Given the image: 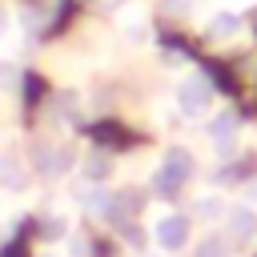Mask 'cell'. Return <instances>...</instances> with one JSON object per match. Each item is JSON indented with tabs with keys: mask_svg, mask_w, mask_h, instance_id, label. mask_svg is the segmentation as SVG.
<instances>
[{
	"mask_svg": "<svg viewBox=\"0 0 257 257\" xmlns=\"http://www.w3.org/2000/svg\"><path fill=\"white\" fill-rule=\"evenodd\" d=\"M68 245H72V249H68L72 257H88V241H84V237H72Z\"/></svg>",
	"mask_w": 257,
	"mask_h": 257,
	"instance_id": "obj_15",
	"label": "cell"
},
{
	"mask_svg": "<svg viewBox=\"0 0 257 257\" xmlns=\"http://www.w3.org/2000/svg\"><path fill=\"white\" fill-rule=\"evenodd\" d=\"M0 189L4 193H24L28 189V169L20 165V157H0Z\"/></svg>",
	"mask_w": 257,
	"mask_h": 257,
	"instance_id": "obj_6",
	"label": "cell"
},
{
	"mask_svg": "<svg viewBox=\"0 0 257 257\" xmlns=\"http://www.w3.org/2000/svg\"><path fill=\"white\" fill-rule=\"evenodd\" d=\"M153 237H157V245H161L165 253H181V249L189 245V217H185V213H165V217L157 221Z\"/></svg>",
	"mask_w": 257,
	"mask_h": 257,
	"instance_id": "obj_3",
	"label": "cell"
},
{
	"mask_svg": "<svg viewBox=\"0 0 257 257\" xmlns=\"http://www.w3.org/2000/svg\"><path fill=\"white\" fill-rule=\"evenodd\" d=\"M193 257H229V237H217V233H209L205 241H197Z\"/></svg>",
	"mask_w": 257,
	"mask_h": 257,
	"instance_id": "obj_10",
	"label": "cell"
},
{
	"mask_svg": "<svg viewBox=\"0 0 257 257\" xmlns=\"http://www.w3.org/2000/svg\"><path fill=\"white\" fill-rule=\"evenodd\" d=\"M221 221H225V237L237 241V245H245V241L257 237V209L253 205H229Z\"/></svg>",
	"mask_w": 257,
	"mask_h": 257,
	"instance_id": "obj_4",
	"label": "cell"
},
{
	"mask_svg": "<svg viewBox=\"0 0 257 257\" xmlns=\"http://www.w3.org/2000/svg\"><path fill=\"white\" fill-rule=\"evenodd\" d=\"M104 177H108V157L92 153V157L84 161V181H88V185H96V181H104Z\"/></svg>",
	"mask_w": 257,
	"mask_h": 257,
	"instance_id": "obj_11",
	"label": "cell"
},
{
	"mask_svg": "<svg viewBox=\"0 0 257 257\" xmlns=\"http://www.w3.org/2000/svg\"><path fill=\"white\" fill-rule=\"evenodd\" d=\"M209 96H213V84H209V76H185L181 84H177V108L181 112H189V116H197V112H205L209 108Z\"/></svg>",
	"mask_w": 257,
	"mask_h": 257,
	"instance_id": "obj_2",
	"label": "cell"
},
{
	"mask_svg": "<svg viewBox=\"0 0 257 257\" xmlns=\"http://www.w3.org/2000/svg\"><path fill=\"white\" fill-rule=\"evenodd\" d=\"M237 32H241V16H237V12H213L209 24H205V36H209V40H229V36H237Z\"/></svg>",
	"mask_w": 257,
	"mask_h": 257,
	"instance_id": "obj_8",
	"label": "cell"
},
{
	"mask_svg": "<svg viewBox=\"0 0 257 257\" xmlns=\"http://www.w3.org/2000/svg\"><path fill=\"white\" fill-rule=\"evenodd\" d=\"M225 209H229V205H225L217 193H205V197H197V201H193V217H197V221H221V217H225Z\"/></svg>",
	"mask_w": 257,
	"mask_h": 257,
	"instance_id": "obj_9",
	"label": "cell"
},
{
	"mask_svg": "<svg viewBox=\"0 0 257 257\" xmlns=\"http://www.w3.org/2000/svg\"><path fill=\"white\" fill-rule=\"evenodd\" d=\"M161 8H165L169 16H185V12L193 8V0H161Z\"/></svg>",
	"mask_w": 257,
	"mask_h": 257,
	"instance_id": "obj_14",
	"label": "cell"
},
{
	"mask_svg": "<svg viewBox=\"0 0 257 257\" xmlns=\"http://www.w3.org/2000/svg\"><path fill=\"white\" fill-rule=\"evenodd\" d=\"M4 32H8V12L0 8V36H4Z\"/></svg>",
	"mask_w": 257,
	"mask_h": 257,
	"instance_id": "obj_17",
	"label": "cell"
},
{
	"mask_svg": "<svg viewBox=\"0 0 257 257\" xmlns=\"http://www.w3.org/2000/svg\"><path fill=\"white\" fill-rule=\"evenodd\" d=\"M193 177V153L189 149H169L165 161L153 173V193L157 197H177V189Z\"/></svg>",
	"mask_w": 257,
	"mask_h": 257,
	"instance_id": "obj_1",
	"label": "cell"
},
{
	"mask_svg": "<svg viewBox=\"0 0 257 257\" xmlns=\"http://www.w3.org/2000/svg\"><path fill=\"white\" fill-rule=\"evenodd\" d=\"M233 137H237V112H233V108H221V112L209 120V141H213L217 149H229Z\"/></svg>",
	"mask_w": 257,
	"mask_h": 257,
	"instance_id": "obj_5",
	"label": "cell"
},
{
	"mask_svg": "<svg viewBox=\"0 0 257 257\" xmlns=\"http://www.w3.org/2000/svg\"><path fill=\"white\" fill-rule=\"evenodd\" d=\"M40 257H52V253H40Z\"/></svg>",
	"mask_w": 257,
	"mask_h": 257,
	"instance_id": "obj_18",
	"label": "cell"
},
{
	"mask_svg": "<svg viewBox=\"0 0 257 257\" xmlns=\"http://www.w3.org/2000/svg\"><path fill=\"white\" fill-rule=\"evenodd\" d=\"M0 88H4V92H16V88H20V64L0 60Z\"/></svg>",
	"mask_w": 257,
	"mask_h": 257,
	"instance_id": "obj_12",
	"label": "cell"
},
{
	"mask_svg": "<svg viewBox=\"0 0 257 257\" xmlns=\"http://www.w3.org/2000/svg\"><path fill=\"white\" fill-rule=\"evenodd\" d=\"M68 165H72V153H68V149H48V145L36 149V169H40L44 177H60Z\"/></svg>",
	"mask_w": 257,
	"mask_h": 257,
	"instance_id": "obj_7",
	"label": "cell"
},
{
	"mask_svg": "<svg viewBox=\"0 0 257 257\" xmlns=\"http://www.w3.org/2000/svg\"><path fill=\"white\" fill-rule=\"evenodd\" d=\"M124 237H128V245H141V241H145V237H141V229H133V225L124 229Z\"/></svg>",
	"mask_w": 257,
	"mask_h": 257,
	"instance_id": "obj_16",
	"label": "cell"
},
{
	"mask_svg": "<svg viewBox=\"0 0 257 257\" xmlns=\"http://www.w3.org/2000/svg\"><path fill=\"white\" fill-rule=\"evenodd\" d=\"M64 233H68V225H64V217H48V221H44V237H48V241H60Z\"/></svg>",
	"mask_w": 257,
	"mask_h": 257,
	"instance_id": "obj_13",
	"label": "cell"
}]
</instances>
